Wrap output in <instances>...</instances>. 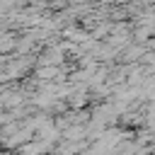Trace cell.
I'll list each match as a JSON object with an SVG mask.
<instances>
[{"mask_svg":"<svg viewBox=\"0 0 155 155\" xmlns=\"http://www.w3.org/2000/svg\"><path fill=\"white\" fill-rule=\"evenodd\" d=\"M48 150H51V143H44V140H36V138H31L29 143L19 145V155H44Z\"/></svg>","mask_w":155,"mask_h":155,"instance_id":"obj_1","label":"cell"}]
</instances>
